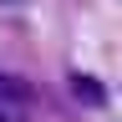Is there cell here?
Listing matches in <instances>:
<instances>
[{
    "mask_svg": "<svg viewBox=\"0 0 122 122\" xmlns=\"http://www.w3.org/2000/svg\"><path fill=\"white\" fill-rule=\"evenodd\" d=\"M25 107H30V81H20V76H5V71H0V122L25 117Z\"/></svg>",
    "mask_w": 122,
    "mask_h": 122,
    "instance_id": "6da1fadb",
    "label": "cell"
},
{
    "mask_svg": "<svg viewBox=\"0 0 122 122\" xmlns=\"http://www.w3.org/2000/svg\"><path fill=\"white\" fill-rule=\"evenodd\" d=\"M71 92H76V97H81L86 107H102V102H107V86L97 81V76H81V71L71 76Z\"/></svg>",
    "mask_w": 122,
    "mask_h": 122,
    "instance_id": "7a4b0ae2",
    "label": "cell"
}]
</instances>
